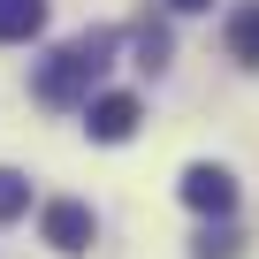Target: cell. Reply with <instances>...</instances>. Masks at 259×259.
Wrapping results in <instances>:
<instances>
[{"label":"cell","instance_id":"30bf717a","mask_svg":"<svg viewBox=\"0 0 259 259\" xmlns=\"http://www.w3.org/2000/svg\"><path fill=\"white\" fill-rule=\"evenodd\" d=\"M168 8H176V16H198V8H213V0H168Z\"/></svg>","mask_w":259,"mask_h":259},{"label":"cell","instance_id":"5b68a950","mask_svg":"<svg viewBox=\"0 0 259 259\" xmlns=\"http://www.w3.org/2000/svg\"><path fill=\"white\" fill-rule=\"evenodd\" d=\"M221 38H229V61H236V69H259V0H236Z\"/></svg>","mask_w":259,"mask_h":259},{"label":"cell","instance_id":"3957f363","mask_svg":"<svg viewBox=\"0 0 259 259\" xmlns=\"http://www.w3.org/2000/svg\"><path fill=\"white\" fill-rule=\"evenodd\" d=\"M38 236H46L61 259H76V251H92L99 221H92V206H84V198H54V206L38 213Z\"/></svg>","mask_w":259,"mask_h":259},{"label":"cell","instance_id":"52a82bcc","mask_svg":"<svg viewBox=\"0 0 259 259\" xmlns=\"http://www.w3.org/2000/svg\"><path fill=\"white\" fill-rule=\"evenodd\" d=\"M191 259H244V236H236V221L221 213V221H206L198 236H191Z\"/></svg>","mask_w":259,"mask_h":259},{"label":"cell","instance_id":"7a4b0ae2","mask_svg":"<svg viewBox=\"0 0 259 259\" xmlns=\"http://www.w3.org/2000/svg\"><path fill=\"white\" fill-rule=\"evenodd\" d=\"M176 191H183V206H191V213H206V221H221V213H236V176H229L221 160H191Z\"/></svg>","mask_w":259,"mask_h":259},{"label":"cell","instance_id":"9c48e42d","mask_svg":"<svg viewBox=\"0 0 259 259\" xmlns=\"http://www.w3.org/2000/svg\"><path fill=\"white\" fill-rule=\"evenodd\" d=\"M23 213H31V176L0 168V221H23Z\"/></svg>","mask_w":259,"mask_h":259},{"label":"cell","instance_id":"ba28073f","mask_svg":"<svg viewBox=\"0 0 259 259\" xmlns=\"http://www.w3.org/2000/svg\"><path fill=\"white\" fill-rule=\"evenodd\" d=\"M130 46H138V69H168V54H176V38H168V23H138V31H130Z\"/></svg>","mask_w":259,"mask_h":259},{"label":"cell","instance_id":"6da1fadb","mask_svg":"<svg viewBox=\"0 0 259 259\" xmlns=\"http://www.w3.org/2000/svg\"><path fill=\"white\" fill-rule=\"evenodd\" d=\"M114 46H122V31H84V38H69L46 69H38V99L46 107H76V99H92V84H99V69L114 61Z\"/></svg>","mask_w":259,"mask_h":259},{"label":"cell","instance_id":"8992f818","mask_svg":"<svg viewBox=\"0 0 259 259\" xmlns=\"http://www.w3.org/2000/svg\"><path fill=\"white\" fill-rule=\"evenodd\" d=\"M46 31V0H0V46H23Z\"/></svg>","mask_w":259,"mask_h":259},{"label":"cell","instance_id":"277c9868","mask_svg":"<svg viewBox=\"0 0 259 259\" xmlns=\"http://www.w3.org/2000/svg\"><path fill=\"white\" fill-rule=\"evenodd\" d=\"M138 122H145V107L130 99V92H99V99H84V130L99 145H130L138 138Z\"/></svg>","mask_w":259,"mask_h":259}]
</instances>
